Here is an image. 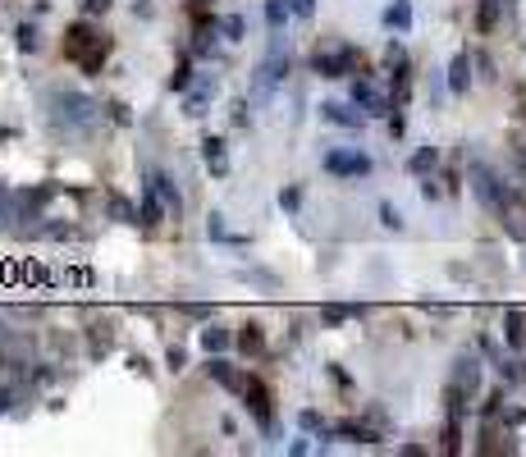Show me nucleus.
<instances>
[{
    "label": "nucleus",
    "mask_w": 526,
    "mask_h": 457,
    "mask_svg": "<svg viewBox=\"0 0 526 457\" xmlns=\"http://www.w3.org/2000/svg\"><path fill=\"white\" fill-rule=\"evenodd\" d=\"M106 55H110V37L106 33H97V28H88V23H74V28L65 33V60L78 65L83 74H101Z\"/></svg>",
    "instance_id": "f257e3e1"
},
{
    "label": "nucleus",
    "mask_w": 526,
    "mask_h": 457,
    "mask_svg": "<svg viewBox=\"0 0 526 457\" xmlns=\"http://www.w3.org/2000/svg\"><path fill=\"white\" fill-rule=\"evenodd\" d=\"M357 60L362 55L352 51V46H316V55H311V69H316L320 78H348L352 69H357Z\"/></svg>",
    "instance_id": "f03ea898"
},
{
    "label": "nucleus",
    "mask_w": 526,
    "mask_h": 457,
    "mask_svg": "<svg viewBox=\"0 0 526 457\" xmlns=\"http://www.w3.org/2000/svg\"><path fill=\"white\" fill-rule=\"evenodd\" d=\"M472 192L481 197V201H485V206L494 210V215H504L508 197H513V192H508V188H504V178L494 174L490 165H472Z\"/></svg>",
    "instance_id": "7ed1b4c3"
},
{
    "label": "nucleus",
    "mask_w": 526,
    "mask_h": 457,
    "mask_svg": "<svg viewBox=\"0 0 526 457\" xmlns=\"http://www.w3.org/2000/svg\"><path fill=\"white\" fill-rule=\"evenodd\" d=\"M325 174H334V178H362V174H371V156L366 151H352V147H334V151H325Z\"/></svg>",
    "instance_id": "20e7f679"
},
{
    "label": "nucleus",
    "mask_w": 526,
    "mask_h": 457,
    "mask_svg": "<svg viewBox=\"0 0 526 457\" xmlns=\"http://www.w3.org/2000/svg\"><path fill=\"white\" fill-rule=\"evenodd\" d=\"M238 398L247 403V412L256 416V421L270 430V421H274V407H270V389H265L256 375H243V384H238Z\"/></svg>",
    "instance_id": "39448f33"
},
{
    "label": "nucleus",
    "mask_w": 526,
    "mask_h": 457,
    "mask_svg": "<svg viewBox=\"0 0 526 457\" xmlns=\"http://www.w3.org/2000/svg\"><path fill=\"white\" fill-rule=\"evenodd\" d=\"M352 101H357V106H362L371 119H380V115H389V110H394V101L384 97L371 78H352Z\"/></svg>",
    "instance_id": "423d86ee"
},
{
    "label": "nucleus",
    "mask_w": 526,
    "mask_h": 457,
    "mask_svg": "<svg viewBox=\"0 0 526 457\" xmlns=\"http://www.w3.org/2000/svg\"><path fill=\"white\" fill-rule=\"evenodd\" d=\"M215 92H220V83H215L211 74L197 78V83L183 92V115H188V119H202V115L211 110V101H215Z\"/></svg>",
    "instance_id": "0eeeda50"
},
{
    "label": "nucleus",
    "mask_w": 526,
    "mask_h": 457,
    "mask_svg": "<svg viewBox=\"0 0 526 457\" xmlns=\"http://www.w3.org/2000/svg\"><path fill=\"white\" fill-rule=\"evenodd\" d=\"M320 119H325V124H339V128H362L371 115H366L357 101H325V106H320Z\"/></svg>",
    "instance_id": "6e6552de"
},
{
    "label": "nucleus",
    "mask_w": 526,
    "mask_h": 457,
    "mask_svg": "<svg viewBox=\"0 0 526 457\" xmlns=\"http://www.w3.org/2000/svg\"><path fill=\"white\" fill-rule=\"evenodd\" d=\"M449 384H453V389H462L467 398H472V393L481 389V361H476L472 352H462V357L453 361V380H449Z\"/></svg>",
    "instance_id": "1a4fd4ad"
},
{
    "label": "nucleus",
    "mask_w": 526,
    "mask_h": 457,
    "mask_svg": "<svg viewBox=\"0 0 526 457\" xmlns=\"http://www.w3.org/2000/svg\"><path fill=\"white\" fill-rule=\"evenodd\" d=\"M147 183H151V188H156V197L165 201L170 219H183V192L174 188V178H170V174H147Z\"/></svg>",
    "instance_id": "9d476101"
},
{
    "label": "nucleus",
    "mask_w": 526,
    "mask_h": 457,
    "mask_svg": "<svg viewBox=\"0 0 526 457\" xmlns=\"http://www.w3.org/2000/svg\"><path fill=\"white\" fill-rule=\"evenodd\" d=\"M504 228L513 233L517 242H526V192H513L504 206Z\"/></svg>",
    "instance_id": "9b49d317"
},
{
    "label": "nucleus",
    "mask_w": 526,
    "mask_h": 457,
    "mask_svg": "<svg viewBox=\"0 0 526 457\" xmlns=\"http://www.w3.org/2000/svg\"><path fill=\"white\" fill-rule=\"evenodd\" d=\"M202 160L215 178L229 174V151H224V138H202Z\"/></svg>",
    "instance_id": "f8f14e48"
},
{
    "label": "nucleus",
    "mask_w": 526,
    "mask_h": 457,
    "mask_svg": "<svg viewBox=\"0 0 526 457\" xmlns=\"http://www.w3.org/2000/svg\"><path fill=\"white\" fill-rule=\"evenodd\" d=\"M161 219H170V210H165V201L156 197V188H151V183H142V210H138V224L156 228Z\"/></svg>",
    "instance_id": "ddd939ff"
},
{
    "label": "nucleus",
    "mask_w": 526,
    "mask_h": 457,
    "mask_svg": "<svg viewBox=\"0 0 526 457\" xmlns=\"http://www.w3.org/2000/svg\"><path fill=\"white\" fill-rule=\"evenodd\" d=\"M467 88H472V55L462 51V55H453V60H449V92H458V97H462Z\"/></svg>",
    "instance_id": "4468645a"
},
{
    "label": "nucleus",
    "mask_w": 526,
    "mask_h": 457,
    "mask_svg": "<svg viewBox=\"0 0 526 457\" xmlns=\"http://www.w3.org/2000/svg\"><path fill=\"white\" fill-rule=\"evenodd\" d=\"M206 375H211L215 384H224V389H233V393H238V384H243V370H233L224 357H211V361H206Z\"/></svg>",
    "instance_id": "2eb2a0df"
},
{
    "label": "nucleus",
    "mask_w": 526,
    "mask_h": 457,
    "mask_svg": "<svg viewBox=\"0 0 526 457\" xmlns=\"http://www.w3.org/2000/svg\"><path fill=\"white\" fill-rule=\"evenodd\" d=\"M384 28H389V33H407V28H412V0H394V5L384 10Z\"/></svg>",
    "instance_id": "dca6fc26"
},
{
    "label": "nucleus",
    "mask_w": 526,
    "mask_h": 457,
    "mask_svg": "<svg viewBox=\"0 0 526 457\" xmlns=\"http://www.w3.org/2000/svg\"><path fill=\"white\" fill-rule=\"evenodd\" d=\"M224 348H229V329H220V325L202 329V352H206V357H220Z\"/></svg>",
    "instance_id": "f3484780"
},
{
    "label": "nucleus",
    "mask_w": 526,
    "mask_h": 457,
    "mask_svg": "<svg viewBox=\"0 0 526 457\" xmlns=\"http://www.w3.org/2000/svg\"><path fill=\"white\" fill-rule=\"evenodd\" d=\"M288 14H293V0H265V23H270V33H284Z\"/></svg>",
    "instance_id": "a211bd4d"
},
{
    "label": "nucleus",
    "mask_w": 526,
    "mask_h": 457,
    "mask_svg": "<svg viewBox=\"0 0 526 457\" xmlns=\"http://www.w3.org/2000/svg\"><path fill=\"white\" fill-rule=\"evenodd\" d=\"M504 338L513 343V348H522V338H526V316L517 311V306H513V311H504Z\"/></svg>",
    "instance_id": "6ab92c4d"
},
{
    "label": "nucleus",
    "mask_w": 526,
    "mask_h": 457,
    "mask_svg": "<svg viewBox=\"0 0 526 457\" xmlns=\"http://www.w3.org/2000/svg\"><path fill=\"white\" fill-rule=\"evenodd\" d=\"M334 435L352 439V444H375V430H366L362 421H339V425H334Z\"/></svg>",
    "instance_id": "aec40b11"
},
{
    "label": "nucleus",
    "mask_w": 526,
    "mask_h": 457,
    "mask_svg": "<svg viewBox=\"0 0 526 457\" xmlns=\"http://www.w3.org/2000/svg\"><path fill=\"white\" fill-rule=\"evenodd\" d=\"M238 348L247 352V357H261V348H265L261 329H256V325H243V329H238Z\"/></svg>",
    "instance_id": "412c9836"
},
{
    "label": "nucleus",
    "mask_w": 526,
    "mask_h": 457,
    "mask_svg": "<svg viewBox=\"0 0 526 457\" xmlns=\"http://www.w3.org/2000/svg\"><path fill=\"white\" fill-rule=\"evenodd\" d=\"M435 165H439V151H435V147H421V151L412 156V160H407V169H412V174H421V178H426L430 169H435Z\"/></svg>",
    "instance_id": "4be33fe9"
},
{
    "label": "nucleus",
    "mask_w": 526,
    "mask_h": 457,
    "mask_svg": "<svg viewBox=\"0 0 526 457\" xmlns=\"http://www.w3.org/2000/svg\"><path fill=\"white\" fill-rule=\"evenodd\" d=\"M206 233L215 242H243V238H233L229 228H224V215H220V210H211V215H206Z\"/></svg>",
    "instance_id": "5701e85b"
},
{
    "label": "nucleus",
    "mask_w": 526,
    "mask_h": 457,
    "mask_svg": "<svg viewBox=\"0 0 526 457\" xmlns=\"http://www.w3.org/2000/svg\"><path fill=\"white\" fill-rule=\"evenodd\" d=\"M243 33H247V23H243L238 14H224V19H220V37H224V42H243Z\"/></svg>",
    "instance_id": "b1692460"
},
{
    "label": "nucleus",
    "mask_w": 526,
    "mask_h": 457,
    "mask_svg": "<svg viewBox=\"0 0 526 457\" xmlns=\"http://www.w3.org/2000/svg\"><path fill=\"white\" fill-rule=\"evenodd\" d=\"M494 23H499V0H481V14H476V28L490 33Z\"/></svg>",
    "instance_id": "393cba45"
},
{
    "label": "nucleus",
    "mask_w": 526,
    "mask_h": 457,
    "mask_svg": "<svg viewBox=\"0 0 526 457\" xmlns=\"http://www.w3.org/2000/svg\"><path fill=\"white\" fill-rule=\"evenodd\" d=\"M110 215L120 219V224H138V210H133L124 197H110Z\"/></svg>",
    "instance_id": "a878e982"
},
{
    "label": "nucleus",
    "mask_w": 526,
    "mask_h": 457,
    "mask_svg": "<svg viewBox=\"0 0 526 457\" xmlns=\"http://www.w3.org/2000/svg\"><path fill=\"white\" fill-rule=\"evenodd\" d=\"M170 88H174V92H188V88H192V65H188V60H179V69L170 74Z\"/></svg>",
    "instance_id": "bb28decb"
},
{
    "label": "nucleus",
    "mask_w": 526,
    "mask_h": 457,
    "mask_svg": "<svg viewBox=\"0 0 526 457\" xmlns=\"http://www.w3.org/2000/svg\"><path fill=\"white\" fill-rule=\"evenodd\" d=\"M14 37H19V51H37V28L33 23H19V33Z\"/></svg>",
    "instance_id": "cd10ccee"
},
{
    "label": "nucleus",
    "mask_w": 526,
    "mask_h": 457,
    "mask_svg": "<svg viewBox=\"0 0 526 457\" xmlns=\"http://www.w3.org/2000/svg\"><path fill=\"white\" fill-rule=\"evenodd\" d=\"M297 425H302V430H307V435H316V430H325V421H320V412H297Z\"/></svg>",
    "instance_id": "c85d7f7f"
},
{
    "label": "nucleus",
    "mask_w": 526,
    "mask_h": 457,
    "mask_svg": "<svg viewBox=\"0 0 526 457\" xmlns=\"http://www.w3.org/2000/svg\"><path fill=\"white\" fill-rule=\"evenodd\" d=\"M320 316L329 320V325H339V320H348V316H357L352 306H320Z\"/></svg>",
    "instance_id": "c756f323"
},
{
    "label": "nucleus",
    "mask_w": 526,
    "mask_h": 457,
    "mask_svg": "<svg viewBox=\"0 0 526 457\" xmlns=\"http://www.w3.org/2000/svg\"><path fill=\"white\" fill-rule=\"evenodd\" d=\"M380 224H384V228H403V215H398V206H389V201H384V206H380Z\"/></svg>",
    "instance_id": "7c9ffc66"
},
{
    "label": "nucleus",
    "mask_w": 526,
    "mask_h": 457,
    "mask_svg": "<svg viewBox=\"0 0 526 457\" xmlns=\"http://www.w3.org/2000/svg\"><path fill=\"white\" fill-rule=\"evenodd\" d=\"M110 338H115V334H110L106 325H97V329H92V352H110Z\"/></svg>",
    "instance_id": "2f4dec72"
},
{
    "label": "nucleus",
    "mask_w": 526,
    "mask_h": 457,
    "mask_svg": "<svg viewBox=\"0 0 526 457\" xmlns=\"http://www.w3.org/2000/svg\"><path fill=\"white\" fill-rule=\"evenodd\" d=\"M165 361H170V370H183V361H188V352L179 348V343H170V352H165Z\"/></svg>",
    "instance_id": "473e14b6"
},
{
    "label": "nucleus",
    "mask_w": 526,
    "mask_h": 457,
    "mask_svg": "<svg viewBox=\"0 0 526 457\" xmlns=\"http://www.w3.org/2000/svg\"><path fill=\"white\" fill-rule=\"evenodd\" d=\"M106 110H110V119H115V124H129V119H133V115H129V106H124V101H110Z\"/></svg>",
    "instance_id": "72a5a7b5"
},
{
    "label": "nucleus",
    "mask_w": 526,
    "mask_h": 457,
    "mask_svg": "<svg viewBox=\"0 0 526 457\" xmlns=\"http://www.w3.org/2000/svg\"><path fill=\"white\" fill-rule=\"evenodd\" d=\"M110 10V0H83V14L88 19H97V14H106Z\"/></svg>",
    "instance_id": "f704fd0d"
},
{
    "label": "nucleus",
    "mask_w": 526,
    "mask_h": 457,
    "mask_svg": "<svg viewBox=\"0 0 526 457\" xmlns=\"http://www.w3.org/2000/svg\"><path fill=\"white\" fill-rule=\"evenodd\" d=\"M293 14L297 19H311L316 14V0H293Z\"/></svg>",
    "instance_id": "c9c22d12"
},
{
    "label": "nucleus",
    "mask_w": 526,
    "mask_h": 457,
    "mask_svg": "<svg viewBox=\"0 0 526 457\" xmlns=\"http://www.w3.org/2000/svg\"><path fill=\"white\" fill-rule=\"evenodd\" d=\"M129 366H133V370H138V375H151V361H147V357H142V352H133V357H129Z\"/></svg>",
    "instance_id": "e433bc0d"
},
{
    "label": "nucleus",
    "mask_w": 526,
    "mask_h": 457,
    "mask_svg": "<svg viewBox=\"0 0 526 457\" xmlns=\"http://www.w3.org/2000/svg\"><path fill=\"white\" fill-rule=\"evenodd\" d=\"M183 316H197V320H206V316H211V306H202V302H183Z\"/></svg>",
    "instance_id": "4c0bfd02"
},
{
    "label": "nucleus",
    "mask_w": 526,
    "mask_h": 457,
    "mask_svg": "<svg viewBox=\"0 0 526 457\" xmlns=\"http://www.w3.org/2000/svg\"><path fill=\"white\" fill-rule=\"evenodd\" d=\"M279 206H284V210H297V188H284V192H279Z\"/></svg>",
    "instance_id": "58836bf2"
},
{
    "label": "nucleus",
    "mask_w": 526,
    "mask_h": 457,
    "mask_svg": "<svg viewBox=\"0 0 526 457\" xmlns=\"http://www.w3.org/2000/svg\"><path fill=\"white\" fill-rule=\"evenodd\" d=\"M288 453L302 457V453H311V444H307V439H293V444H288Z\"/></svg>",
    "instance_id": "ea45409f"
},
{
    "label": "nucleus",
    "mask_w": 526,
    "mask_h": 457,
    "mask_svg": "<svg viewBox=\"0 0 526 457\" xmlns=\"http://www.w3.org/2000/svg\"><path fill=\"white\" fill-rule=\"evenodd\" d=\"M10 398H14L10 389H0V412H5V407H10Z\"/></svg>",
    "instance_id": "a19ab883"
},
{
    "label": "nucleus",
    "mask_w": 526,
    "mask_h": 457,
    "mask_svg": "<svg viewBox=\"0 0 526 457\" xmlns=\"http://www.w3.org/2000/svg\"><path fill=\"white\" fill-rule=\"evenodd\" d=\"M517 156H522V165H526V138H522V151H517Z\"/></svg>",
    "instance_id": "79ce46f5"
}]
</instances>
